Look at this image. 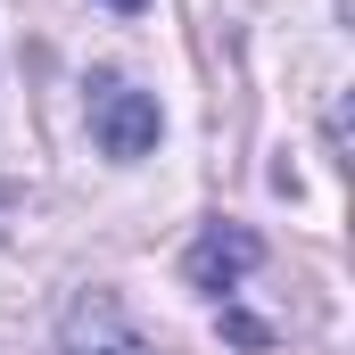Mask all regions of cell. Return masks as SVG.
<instances>
[{
    "mask_svg": "<svg viewBox=\"0 0 355 355\" xmlns=\"http://www.w3.org/2000/svg\"><path fill=\"white\" fill-rule=\"evenodd\" d=\"M83 116H91V141H99V157H116V166H141V157L157 149V132H166V116H157V91L124 83V75H91Z\"/></svg>",
    "mask_w": 355,
    "mask_h": 355,
    "instance_id": "6da1fadb",
    "label": "cell"
},
{
    "mask_svg": "<svg viewBox=\"0 0 355 355\" xmlns=\"http://www.w3.org/2000/svg\"><path fill=\"white\" fill-rule=\"evenodd\" d=\"M58 355H157V347L141 339V322L107 289H75L58 314Z\"/></svg>",
    "mask_w": 355,
    "mask_h": 355,
    "instance_id": "7a4b0ae2",
    "label": "cell"
},
{
    "mask_svg": "<svg viewBox=\"0 0 355 355\" xmlns=\"http://www.w3.org/2000/svg\"><path fill=\"white\" fill-rule=\"evenodd\" d=\"M257 265H265V240H257L248 223H207V232L190 240V257H182L190 289H207V297H232Z\"/></svg>",
    "mask_w": 355,
    "mask_h": 355,
    "instance_id": "3957f363",
    "label": "cell"
},
{
    "mask_svg": "<svg viewBox=\"0 0 355 355\" xmlns=\"http://www.w3.org/2000/svg\"><path fill=\"white\" fill-rule=\"evenodd\" d=\"M223 339H240V347H265L272 331L257 322V314H223Z\"/></svg>",
    "mask_w": 355,
    "mask_h": 355,
    "instance_id": "277c9868",
    "label": "cell"
},
{
    "mask_svg": "<svg viewBox=\"0 0 355 355\" xmlns=\"http://www.w3.org/2000/svg\"><path fill=\"white\" fill-rule=\"evenodd\" d=\"M116 8H141V0H116Z\"/></svg>",
    "mask_w": 355,
    "mask_h": 355,
    "instance_id": "5b68a950",
    "label": "cell"
}]
</instances>
